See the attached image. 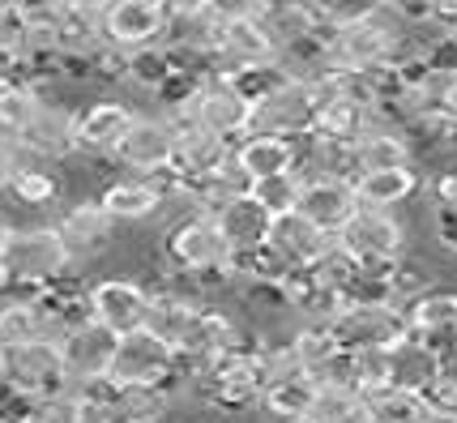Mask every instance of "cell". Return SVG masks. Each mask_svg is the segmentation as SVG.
<instances>
[{"mask_svg":"<svg viewBox=\"0 0 457 423\" xmlns=\"http://www.w3.org/2000/svg\"><path fill=\"white\" fill-rule=\"evenodd\" d=\"M73 257L60 240L56 222H35V227H9L4 253H0V291L30 295L73 274Z\"/></svg>","mask_w":457,"mask_h":423,"instance_id":"1","label":"cell"},{"mask_svg":"<svg viewBox=\"0 0 457 423\" xmlns=\"http://www.w3.org/2000/svg\"><path fill=\"white\" fill-rule=\"evenodd\" d=\"M231 257V248L222 240L219 222L201 210H188L184 219H176L162 236V265L176 270V274H188V278H201V274H227L222 265Z\"/></svg>","mask_w":457,"mask_h":423,"instance_id":"2","label":"cell"},{"mask_svg":"<svg viewBox=\"0 0 457 423\" xmlns=\"http://www.w3.org/2000/svg\"><path fill=\"white\" fill-rule=\"evenodd\" d=\"M0 385L21 394V398L64 394L69 389V372H64L56 338H30V343L0 346Z\"/></svg>","mask_w":457,"mask_h":423,"instance_id":"3","label":"cell"},{"mask_svg":"<svg viewBox=\"0 0 457 423\" xmlns=\"http://www.w3.org/2000/svg\"><path fill=\"white\" fill-rule=\"evenodd\" d=\"M346 257H355L359 270H389L394 261L406 257V222L394 214V210H359L355 219L334 236Z\"/></svg>","mask_w":457,"mask_h":423,"instance_id":"4","label":"cell"},{"mask_svg":"<svg viewBox=\"0 0 457 423\" xmlns=\"http://www.w3.org/2000/svg\"><path fill=\"white\" fill-rule=\"evenodd\" d=\"M107 377L116 385H167V389H176L184 368H179L176 351L162 343L159 334H150L141 325L133 334H120L116 338V355H112Z\"/></svg>","mask_w":457,"mask_h":423,"instance_id":"5","label":"cell"},{"mask_svg":"<svg viewBox=\"0 0 457 423\" xmlns=\"http://www.w3.org/2000/svg\"><path fill=\"white\" fill-rule=\"evenodd\" d=\"M184 120L201 124V129H210V133H219V137H227L231 145H236V141L248 133L253 103H248V95H244L231 78L210 73V78L197 81V95H193V103H188ZM184 120H167V124H184Z\"/></svg>","mask_w":457,"mask_h":423,"instance_id":"6","label":"cell"},{"mask_svg":"<svg viewBox=\"0 0 457 423\" xmlns=\"http://www.w3.org/2000/svg\"><path fill=\"white\" fill-rule=\"evenodd\" d=\"M329 334L342 351H385L406 334V317L398 303H372V300H351L329 317Z\"/></svg>","mask_w":457,"mask_h":423,"instance_id":"7","label":"cell"},{"mask_svg":"<svg viewBox=\"0 0 457 423\" xmlns=\"http://www.w3.org/2000/svg\"><path fill=\"white\" fill-rule=\"evenodd\" d=\"M320 107L308 90L303 78H282L274 90H265L257 103H253V120H248V133H278V137H303L317 129Z\"/></svg>","mask_w":457,"mask_h":423,"instance_id":"8","label":"cell"},{"mask_svg":"<svg viewBox=\"0 0 457 423\" xmlns=\"http://www.w3.org/2000/svg\"><path fill=\"white\" fill-rule=\"evenodd\" d=\"M278 61V47L270 39V30L261 26V18H231L219 21L214 39H210V64L222 78H236V73H248V69H261V64Z\"/></svg>","mask_w":457,"mask_h":423,"instance_id":"9","label":"cell"},{"mask_svg":"<svg viewBox=\"0 0 457 423\" xmlns=\"http://www.w3.org/2000/svg\"><path fill=\"white\" fill-rule=\"evenodd\" d=\"M239 343H248L244 325H239L231 312L214 308L210 300H201V308L193 312L188 329L179 334L176 360H179V368H184V377H193L205 360H214V355H222V351H231V346H239Z\"/></svg>","mask_w":457,"mask_h":423,"instance_id":"10","label":"cell"},{"mask_svg":"<svg viewBox=\"0 0 457 423\" xmlns=\"http://www.w3.org/2000/svg\"><path fill=\"white\" fill-rule=\"evenodd\" d=\"M86 312L112 334H133L145 325L150 286L141 278H99L86 282Z\"/></svg>","mask_w":457,"mask_h":423,"instance_id":"11","label":"cell"},{"mask_svg":"<svg viewBox=\"0 0 457 423\" xmlns=\"http://www.w3.org/2000/svg\"><path fill=\"white\" fill-rule=\"evenodd\" d=\"M116 338L120 334H112L95 317H81V321H73L60 334L56 346L60 360H64V372H69V389L81 381H95V377H107L112 355H116Z\"/></svg>","mask_w":457,"mask_h":423,"instance_id":"12","label":"cell"},{"mask_svg":"<svg viewBox=\"0 0 457 423\" xmlns=\"http://www.w3.org/2000/svg\"><path fill=\"white\" fill-rule=\"evenodd\" d=\"M171 154H176V129L162 116H133L129 133L112 150V159L124 171H133V176H159V171H167Z\"/></svg>","mask_w":457,"mask_h":423,"instance_id":"13","label":"cell"},{"mask_svg":"<svg viewBox=\"0 0 457 423\" xmlns=\"http://www.w3.org/2000/svg\"><path fill=\"white\" fill-rule=\"evenodd\" d=\"M171 197H176V176L167 167L159 176H124V180H112L99 193V205L116 222H150Z\"/></svg>","mask_w":457,"mask_h":423,"instance_id":"14","label":"cell"},{"mask_svg":"<svg viewBox=\"0 0 457 423\" xmlns=\"http://www.w3.org/2000/svg\"><path fill=\"white\" fill-rule=\"evenodd\" d=\"M21 150L39 162H60L78 154V112L64 103L43 99L39 112L30 116V124L18 133Z\"/></svg>","mask_w":457,"mask_h":423,"instance_id":"15","label":"cell"},{"mask_svg":"<svg viewBox=\"0 0 457 423\" xmlns=\"http://www.w3.org/2000/svg\"><path fill=\"white\" fill-rule=\"evenodd\" d=\"M162 35H167V13L159 0H112L103 9V39L120 52L162 43Z\"/></svg>","mask_w":457,"mask_h":423,"instance_id":"16","label":"cell"},{"mask_svg":"<svg viewBox=\"0 0 457 423\" xmlns=\"http://www.w3.org/2000/svg\"><path fill=\"white\" fill-rule=\"evenodd\" d=\"M295 210L312 227H320L325 236H338L342 227L359 214L355 184L342 180V176H312V180H303V188H299Z\"/></svg>","mask_w":457,"mask_h":423,"instance_id":"17","label":"cell"},{"mask_svg":"<svg viewBox=\"0 0 457 423\" xmlns=\"http://www.w3.org/2000/svg\"><path fill=\"white\" fill-rule=\"evenodd\" d=\"M116 227L120 222L103 210L99 197H95V202L69 205V210L56 219V231H60V240H64V248H69V257H73V261L103 257V253L116 244Z\"/></svg>","mask_w":457,"mask_h":423,"instance_id":"18","label":"cell"},{"mask_svg":"<svg viewBox=\"0 0 457 423\" xmlns=\"http://www.w3.org/2000/svg\"><path fill=\"white\" fill-rule=\"evenodd\" d=\"M133 107L120 99H95L78 112V154L90 159H112V150L120 145V137L133 124Z\"/></svg>","mask_w":457,"mask_h":423,"instance_id":"19","label":"cell"},{"mask_svg":"<svg viewBox=\"0 0 457 423\" xmlns=\"http://www.w3.org/2000/svg\"><path fill=\"white\" fill-rule=\"evenodd\" d=\"M176 129V154H171V176H176V193L184 184L201 180L205 171H214L227 154H231V141L201 129V124L184 120V124H171Z\"/></svg>","mask_w":457,"mask_h":423,"instance_id":"20","label":"cell"},{"mask_svg":"<svg viewBox=\"0 0 457 423\" xmlns=\"http://www.w3.org/2000/svg\"><path fill=\"white\" fill-rule=\"evenodd\" d=\"M440 368H445L440 346H432L428 338H419L415 329H406L398 343L385 346V372H389V385H398V389L423 394Z\"/></svg>","mask_w":457,"mask_h":423,"instance_id":"21","label":"cell"},{"mask_svg":"<svg viewBox=\"0 0 457 423\" xmlns=\"http://www.w3.org/2000/svg\"><path fill=\"white\" fill-rule=\"evenodd\" d=\"M402 317H406V329H415L419 338L440 346V355H445V343L457 334V291L453 286H423L419 295L402 303Z\"/></svg>","mask_w":457,"mask_h":423,"instance_id":"22","label":"cell"},{"mask_svg":"<svg viewBox=\"0 0 457 423\" xmlns=\"http://www.w3.org/2000/svg\"><path fill=\"white\" fill-rule=\"evenodd\" d=\"M406 162H415V150H411V141L402 137L398 129H389V124H372V129H363L355 141H346L351 180L363 176V171H389V167H406Z\"/></svg>","mask_w":457,"mask_h":423,"instance_id":"23","label":"cell"},{"mask_svg":"<svg viewBox=\"0 0 457 423\" xmlns=\"http://www.w3.org/2000/svg\"><path fill=\"white\" fill-rule=\"evenodd\" d=\"M265 244H270L291 270H303V265H312L320 253L334 244V236H325L320 227H312L299 210H287V214H274V219H270Z\"/></svg>","mask_w":457,"mask_h":423,"instance_id":"24","label":"cell"},{"mask_svg":"<svg viewBox=\"0 0 457 423\" xmlns=\"http://www.w3.org/2000/svg\"><path fill=\"white\" fill-rule=\"evenodd\" d=\"M210 219L219 222L222 240L231 253H248V248H261L265 236H270V210L253 197V193H244V197H231V202H222Z\"/></svg>","mask_w":457,"mask_h":423,"instance_id":"25","label":"cell"},{"mask_svg":"<svg viewBox=\"0 0 457 423\" xmlns=\"http://www.w3.org/2000/svg\"><path fill=\"white\" fill-rule=\"evenodd\" d=\"M351 184H355L359 210H398L423 188V171L415 162H406V167H389V171H363Z\"/></svg>","mask_w":457,"mask_h":423,"instance_id":"26","label":"cell"},{"mask_svg":"<svg viewBox=\"0 0 457 423\" xmlns=\"http://www.w3.org/2000/svg\"><path fill=\"white\" fill-rule=\"evenodd\" d=\"M236 162L261 180V176H278V171H295V137H278V133H244L231 145Z\"/></svg>","mask_w":457,"mask_h":423,"instance_id":"27","label":"cell"},{"mask_svg":"<svg viewBox=\"0 0 457 423\" xmlns=\"http://www.w3.org/2000/svg\"><path fill=\"white\" fill-rule=\"evenodd\" d=\"M317 402V381L308 372H291V377H278V381L261 385V398L257 406L265 415H274L278 423H291V419H303L308 411Z\"/></svg>","mask_w":457,"mask_h":423,"instance_id":"28","label":"cell"},{"mask_svg":"<svg viewBox=\"0 0 457 423\" xmlns=\"http://www.w3.org/2000/svg\"><path fill=\"white\" fill-rule=\"evenodd\" d=\"M423 398L398 385H385L363 398V423H423Z\"/></svg>","mask_w":457,"mask_h":423,"instance_id":"29","label":"cell"},{"mask_svg":"<svg viewBox=\"0 0 457 423\" xmlns=\"http://www.w3.org/2000/svg\"><path fill=\"white\" fill-rule=\"evenodd\" d=\"M4 193H9L18 205H26V210H43V205H56L60 202L64 184H60V176H52L43 162H26L21 171H13V176H9Z\"/></svg>","mask_w":457,"mask_h":423,"instance_id":"30","label":"cell"},{"mask_svg":"<svg viewBox=\"0 0 457 423\" xmlns=\"http://www.w3.org/2000/svg\"><path fill=\"white\" fill-rule=\"evenodd\" d=\"M30 338H47L35 295H13V291L0 295V346L30 343Z\"/></svg>","mask_w":457,"mask_h":423,"instance_id":"31","label":"cell"},{"mask_svg":"<svg viewBox=\"0 0 457 423\" xmlns=\"http://www.w3.org/2000/svg\"><path fill=\"white\" fill-rule=\"evenodd\" d=\"M43 99H47V95H43V86L21 81V78H9L4 86H0V133L18 137L21 129L30 124V116L39 112Z\"/></svg>","mask_w":457,"mask_h":423,"instance_id":"32","label":"cell"},{"mask_svg":"<svg viewBox=\"0 0 457 423\" xmlns=\"http://www.w3.org/2000/svg\"><path fill=\"white\" fill-rule=\"evenodd\" d=\"M171 394L176 389L167 385H116V398L133 423H162L171 411Z\"/></svg>","mask_w":457,"mask_h":423,"instance_id":"33","label":"cell"},{"mask_svg":"<svg viewBox=\"0 0 457 423\" xmlns=\"http://www.w3.org/2000/svg\"><path fill=\"white\" fill-rule=\"evenodd\" d=\"M308 415L317 423H363V394L346 385H317V402Z\"/></svg>","mask_w":457,"mask_h":423,"instance_id":"34","label":"cell"},{"mask_svg":"<svg viewBox=\"0 0 457 423\" xmlns=\"http://www.w3.org/2000/svg\"><path fill=\"white\" fill-rule=\"evenodd\" d=\"M287 343H291L299 368H303L308 377H312L320 363L338 351V343H334V334H329V325H325V321H303L295 334H287Z\"/></svg>","mask_w":457,"mask_h":423,"instance_id":"35","label":"cell"},{"mask_svg":"<svg viewBox=\"0 0 457 423\" xmlns=\"http://www.w3.org/2000/svg\"><path fill=\"white\" fill-rule=\"evenodd\" d=\"M167 78H171V56H167L162 43H150V47L129 52V73H124V81H133L137 90H150V95H154Z\"/></svg>","mask_w":457,"mask_h":423,"instance_id":"36","label":"cell"},{"mask_svg":"<svg viewBox=\"0 0 457 423\" xmlns=\"http://www.w3.org/2000/svg\"><path fill=\"white\" fill-rule=\"evenodd\" d=\"M299 188H303V176H299V171H278V176L253 180V197H257L270 214H287V210L299 205Z\"/></svg>","mask_w":457,"mask_h":423,"instance_id":"37","label":"cell"},{"mask_svg":"<svg viewBox=\"0 0 457 423\" xmlns=\"http://www.w3.org/2000/svg\"><path fill=\"white\" fill-rule=\"evenodd\" d=\"M18 423H78V398H73V389L26 398L18 411Z\"/></svg>","mask_w":457,"mask_h":423,"instance_id":"38","label":"cell"},{"mask_svg":"<svg viewBox=\"0 0 457 423\" xmlns=\"http://www.w3.org/2000/svg\"><path fill=\"white\" fill-rule=\"evenodd\" d=\"M21 47H26V13L13 0H0V61H9L18 69Z\"/></svg>","mask_w":457,"mask_h":423,"instance_id":"39","label":"cell"},{"mask_svg":"<svg viewBox=\"0 0 457 423\" xmlns=\"http://www.w3.org/2000/svg\"><path fill=\"white\" fill-rule=\"evenodd\" d=\"M423 398V406L432 411V415H453L457 419V368H440L436 377H432V385L419 394Z\"/></svg>","mask_w":457,"mask_h":423,"instance_id":"40","label":"cell"},{"mask_svg":"<svg viewBox=\"0 0 457 423\" xmlns=\"http://www.w3.org/2000/svg\"><path fill=\"white\" fill-rule=\"evenodd\" d=\"M308 13L317 21H351V18H363V13H372V4L377 0H299Z\"/></svg>","mask_w":457,"mask_h":423,"instance_id":"41","label":"cell"},{"mask_svg":"<svg viewBox=\"0 0 457 423\" xmlns=\"http://www.w3.org/2000/svg\"><path fill=\"white\" fill-rule=\"evenodd\" d=\"M385 9H389V13L411 30V26H428V21H436L440 0H385Z\"/></svg>","mask_w":457,"mask_h":423,"instance_id":"42","label":"cell"},{"mask_svg":"<svg viewBox=\"0 0 457 423\" xmlns=\"http://www.w3.org/2000/svg\"><path fill=\"white\" fill-rule=\"evenodd\" d=\"M26 162H39V159H30V154L21 150V141H18V137L0 133V193H4V184H9V176H13V171H21Z\"/></svg>","mask_w":457,"mask_h":423,"instance_id":"43","label":"cell"},{"mask_svg":"<svg viewBox=\"0 0 457 423\" xmlns=\"http://www.w3.org/2000/svg\"><path fill=\"white\" fill-rule=\"evenodd\" d=\"M432 222H436L440 248L457 253V205H432Z\"/></svg>","mask_w":457,"mask_h":423,"instance_id":"44","label":"cell"},{"mask_svg":"<svg viewBox=\"0 0 457 423\" xmlns=\"http://www.w3.org/2000/svg\"><path fill=\"white\" fill-rule=\"evenodd\" d=\"M210 13H214L219 21L257 18V13H261V0H210Z\"/></svg>","mask_w":457,"mask_h":423,"instance_id":"45","label":"cell"},{"mask_svg":"<svg viewBox=\"0 0 457 423\" xmlns=\"http://www.w3.org/2000/svg\"><path fill=\"white\" fill-rule=\"evenodd\" d=\"M432 107H436L440 116H449L457 124V73L449 78H436V95H432Z\"/></svg>","mask_w":457,"mask_h":423,"instance_id":"46","label":"cell"},{"mask_svg":"<svg viewBox=\"0 0 457 423\" xmlns=\"http://www.w3.org/2000/svg\"><path fill=\"white\" fill-rule=\"evenodd\" d=\"M432 205H457V167L440 171L432 180Z\"/></svg>","mask_w":457,"mask_h":423,"instance_id":"47","label":"cell"},{"mask_svg":"<svg viewBox=\"0 0 457 423\" xmlns=\"http://www.w3.org/2000/svg\"><path fill=\"white\" fill-rule=\"evenodd\" d=\"M162 13H167V21L176 18H197V13H205L210 9V0H159Z\"/></svg>","mask_w":457,"mask_h":423,"instance_id":"48","label":"cell"},{"mask_svg":"<svg viewBox=\"0 0 457 423\" xmlns=\"http://www.w3.org/2000/svg\"><path fill=\"white\" fill-rule=\"evenodd\" d=\"M60 9H81V13H103L112 0H56Z\"/></svg>","mask_w":457,"mask_h":423,"instance_id":"49","label":"cell"},{"mask_svg":"<svg viewBox=\"0 0 457 423\" xmlns=\"http://www.w3.org/2000/svg\"><path fill=\"white\" fill-rule=\"evenodd\" d=\"M9 78H13V64H9V61H0V86H4Z\"/></svg>","mask_w":457,"mask_h":423,"instance_id":"50","label":"cell"},{"mask_svg":"<svg viewBox=\"0 0 457 423\" xmlns=\"http://www.w3.org/2000/svg\"><path fill=\"white\" fill-rule=\"evenodd\" d=\"M4 236H9V222L0 219V253H4Z\"/></svg>","mask_w":457,"mask_h":423,"instance_id":"51","label":"cell"},{"mask_svg":"<svg viewBox=\"0 0 457 423\" xmlns=\"http://www.w3.org/2000/svg\"><path fill=\"white\" fill-rule=\"evenodd\" d=\"M291 423H317V419H312V415H303V419H291Z\"/></svg>","mask_w":457,"mask_h":423,"instance_id":"52","label":"cell"}]
</instances>
